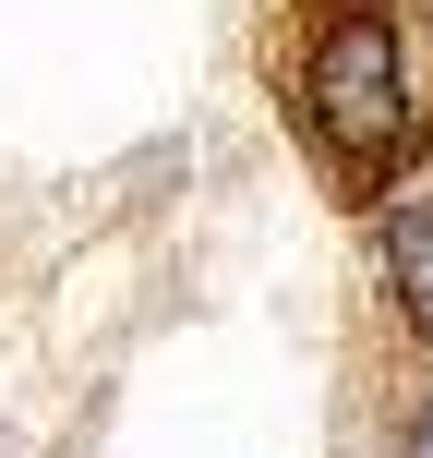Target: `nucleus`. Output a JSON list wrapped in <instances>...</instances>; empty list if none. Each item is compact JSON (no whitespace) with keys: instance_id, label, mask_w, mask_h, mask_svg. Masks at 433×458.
<instances>
[{"instance_id":"1","label":"nucleus","mask_w":433,"mask_h":458,"mask_svg":"<svg viewBox=\"0 0 433 458\" xmlns=\"http://www.w3.org/2000/svg\"><path fill=\"white\" fill-rule=\"evenodd\" d=\"M289 109H301L313 169L373 206V193L410 169V145H421V109H410V24H397V0H313Z\"/></svg>"},{"instance_id":"3","label":"nucleus","mask_w":433,"mask_h":458,"mask_svg":"<svg viewBox=\"0 0 433 458\" xmlns=\"http://www.w3.org/2000/svg\"><path fill=\"white\" fill-rule=\"evenodd\" d=\"M397 458H433V398H421L410 422H397Z\"/></svg>"},{"instance_id":"2","label":"nucleus","mask_w":433,"mask_h":458,"mask_svg":"<svg viewBox=\"0 0 433 458\" xmlns=\"http://www.w3.org/2000/svg\"><path fill=\"white\" fill-rule=\"evenodd\" d=\"M373 253H386V301H397V326L433 350V169L386 193V229H373Z\"/></svg>"}]
</instances>
